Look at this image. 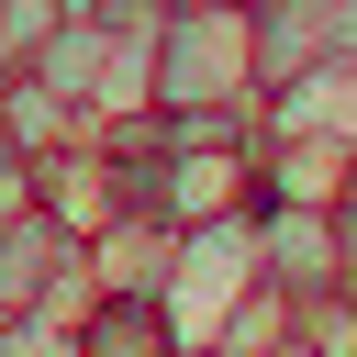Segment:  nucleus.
I'll list each match as a JSON object with an SVG mask.
<instances>
[{
    "label": "nucleus",
    "mask_w": 357,
    "mask_h": 357,
    "mask_svg": "<svg viewBox=\"0 0 357 357\" xmlns=\"http://www.w3.org/2000/svg\"><path fill=\"white\" fill-rule=\"evenodd\" d=\"M89 301V234H67L45 201L0 223V324L11 312H78Z\"/></svg>",
    "instance_id": "obj_3"
},
{
    "label": "nucleus",
    "mask_w": 357,
    "mask_h": 357,
    "mask_svg": "<svg viewBox=\"0 0 357 357\" xmlns=\"http://www.w3.org/2000/svg\"><path fill=\"white\" fill-rule=\"evenodd\" d=\"M257 290V212H212V223H178L167 234V279H156V312L178 324V346H212V324Z\"/></svg>",
    "instance_id": "obj_2"
},
{
    "label": "nucleus",
    "mask_w": 357,
    "mask_h": 357,
    "mask_svg": "<svg viewBox=\"0 0 357 357\" xmlns=\"http://www.w3.org/2000/svg\"><path fill=\"white\" fill-rule=\"evenodd\" d=\"M67 357H178V324L156 312V290H89L67 324Z\"/></svg>",
    "instance_id": "obj_5"
},
{
    "label": "nucleus",
    "mask_w": 357,
    "mask_h": 357,
    "mask_svg": "<svg viewBox=\"0 0 357 357\" xmlns=\"http://www.w3.org/2000/svg\"><path fill=\"white\" fill-rule=\"evenodd\" d=\"M212 100H257L245 0H167V22H156V112H212Z\"/></svg>",
    "instance_id": "obj_1"
},
{
    "label": "nucleus",
    "mask_w": 357,
    "mask_h": 357,
    "mask_svg": "<svg viewBox=\"0 0 357 357\" xmlns=\"http://www.w3.org/2000/svg\"><path fill=\"white\" fill-rule=\"evenodd\" d=\"M89 134V112H67L56 89H33V78H0V145L11 156H56V145H78Z\"/></svg>",
    "instance_id": "obj_6"
},
{
    "label": "nucleus",
    "mask_w": 357,
    "mask_h": 357,
    "mask_svg": "<svg viewBox=\"0 0 357 357\" xmlns=\"http://www.w3.org/2000/svg\"><path fill=\"white\" fill-rule=\"evenodd\" d=\"M257 279H268L279 301L346 290V279H357V268H346V223H335L324 201H257Z\"/></svg>",
    "instance_id": "obj_4"
},
{
    "label": "nucleus",
    "mask_w": 357,
    "mask_h": 357,
    "mask_svg": "<svg viewBox=\"0 0 357 357\" xmlns=\"http://www.w3.org/2000/svg\"><path fill=\"white\" fill-rule=\"evenodd\" d=\"M178 357H212V346H178Z\"/></svg>",
    "instance_id": "obj_9"
},
{
    "label": "nucleus",
    "mask_w": 357,
    "mask_h": 357,
    "mask_svg": "<svg viewBox=\"0 0 357 357\" xmlns=\"http://www.w3.org/2000/svg\"><path fill=\"white\" fill-rule=\"evenodd\" d=\"M257 357H324V346H312V335L290 324V335H279V346H257Z\"/></svg>",
    "instance_id": "obj_8"
},
{
    "label": "nucleus",
    "mask_w": 357,
    "mask_h": 357,
    "mask_svg": "<svg viewBox=\"0 0 357 357\" xmlns=\"http://www.w3.org/2000/svg\"><path fill=\"white\" fill-rule=\"evenodd\" d=\"M56 22H67V0H0V78H22Z\"/></svg>",
    "instance_id": "obj_7"
}]
</instances>
